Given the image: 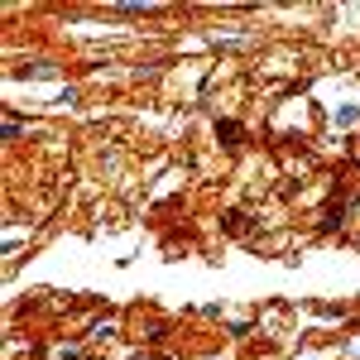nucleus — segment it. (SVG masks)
Segmentation results:
<instances>
[{"instance_id": "f257e3e1", "label": "nucleus", "mask_w": 360, "mask_h": 360, "mask_svg": "<svg viewBox=\"0 0 360 360\" xmlns=\"http://www.w3.org/2000/svg\"><path fill=\"white\" fill-rule=\"evenodd\" d=\"M217 135L226 139V149H236V144H240V125H231V120H226V125H217Z\"/></svg>"}, {"instance_id": "7ed1b4c3", "label": "nucleus", "mask_w": 360, "mask_h": 360, "mask_svg": "<svg viewBox=\"0 0 360 360\" xmlns=\"http://www.w3.org/2000/svg\"><path fill=\"white\" fill-rule=\"evenodd\" d=\"M91 336H96V341H106V336H115V322H111V317H106V322H96V327H91Z\"/></svg>"}, {"instance_id": "f03ea898", "label": "nucleus", "mask_w": 360, "mask_h": 360, "mask_svg": "<svg viewBox=\"0 0 360 360\" xmlns=\"http://www.w3.org/2000/svg\"><path fill=\"white\" fill-rule=\"evenodd\" d=\"M360 120V106H341V111H336V125H356Z\"/></svg>"}]
</instances>
